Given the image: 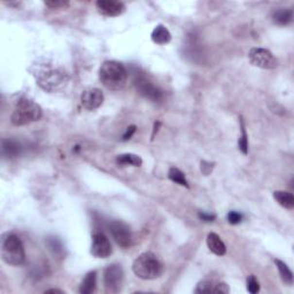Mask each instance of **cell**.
I'll return each instance as SVG.
<instances>
[{"label": "cell", "instance_id": "7c38bea8", "mask_svg": "<svg viewBox=\"0 0 294 294\" xmlns=\"http://www.w3.org/2000/svg\"><path fill=\"white\" fill-rule=\"evenodd\" d=\"M82 106L87 110H96L103 105L104 93L100 88H88L85 90L81 96Z\"/></svg>", "mask_w": 294, "mask_h": 294}, {"label": "cell", "instance_id": "5b68a950", "mask_svg": "<svg viewBox=\"0 0 294 294\" xmlns=\"http://www.w3.org/2000/svg\"><path fill=\"white\" fill-rule=\"evenodd\" d=\"M1 258L9 265H21L24 263L25 252L21 239L15 235H6L1 240Z\"/></svg>", "mask_w": 294, "mask_h": 294}, {"label": "cell", "instance_id": "9a60e30c", "mask_svg": "<svg viewBox=\"0 0 294 294\" xmlns=\"http://www.w3.org/2000/svg\"><path fill=\"white\" fill-rule=\"evenodd\" d=\"M97 287V271H90L84 277L80 285V293L81 294H91L96 291Z\"/></svg>", "mask_w": 294, "mask_h": 294}, {"label": "cell", "instance_id": "4fadbf2b", "mask_svg": "<svg viewBox=\"0 0 294 294\" xmlns=\"http://www.w3.org/2000/svg\"><path fill=\"white\" fill-rule=\"evenodd\" d=\"M207 246L211 253H214L217 257H223L226 253V246L221 239V237L215 232L208 233L207 236Z\"/></svg>", "mask_w": 294, "mask_h": 294}, {"label": "cell", "instance_id": "ac0fdd59", "mask_svg": "<svg viewBox=\"0 0 294 294\" xmlns=\"http://www.w3.org/2000/svg\"><path fill=\"white\" fill-rule=\"evenodd\" d=\"M293 12L290 8H279L274 12L273 20L278 25H287L292 22Z\"/></svg>", "mask_w": 294, "mask_h": 294}, {"label": "cell", "instance_id": "83f0119b", "mask_svg": "<svg viewBox=\"0 0 294 294\" xmlns=\"http://www.w3.org/2000/svg\"><path fill=\"white\" fill-rule=\"evenodd\" d=\"M49 245L51 249H53V251L55 252H62V245L61 242H59L56 238H51L49 239Z\"/></svg>", "mask_w": 294, "mask_h": 294}, {"label": "cell", "instance_id": "d4e9b609", "mask_svg": "<svg viewBox=\"0 0 294 294\" xmlns=\"http://www.w3.org/2000/svg\"><path fill=\"white\" fill-rule=\"evenodd\" d=\"M227 221H229L230 224L236 225V224H239L242 221V215L238 213V211L232 210L227 214Z\"/></svg>", "mask_w": 294, "mask_h": 294}, {"label": "cell", "instance_id": "3957f363", "mask_svg": "<svg viewBox=\"0 0 294 294\" xmlns=\"http://www.w3.org/2000/svg\"><path fill=\"white\" fill-rule=\"evenodd\" d=\"M35 76H36L37 84L47 92H55L60 90L67 84L69 80L65 70L46 65L42 66L38 70L35 71Z\"/></svg>", "mask_w": 294, "mask_h": 294}, {"label": "cell", "instance_id": "4316f807", "mask_svg": "<svg viewBox=\"0 0 294 294\" xmlns=\"http://www.w3.org/2000/svg\"><path fill=\"white\" fill-rule=\"evenodd\" d=\"M45 5L47 6V7H50V8H53V9H56V8H66V7H68L69 6V2L68 1H54V0H53V1H45Z\"/></svg>", "mask_w": 294, "mask_h": 294}, {"label": "cell", "instance_id": "44dd1931", "mask_svg": "<svg viewBox=\"0 0 294 294\" xmlns=\"http://www.w3.org/2000/svg\"><path fill=\"white\" fill-rule=\"evenodd\" d=\"M168 177L169 179L173 183H176V184L181 185V186H185V188H190L188 179H186L185 173L181 172L178 168H175V167H172V168L169 169L168 173Z\"/></svg>", "mask_w": 294, "mask_h": 294}, {"label": "cell", "instance_id": "5bb4252c", "mask_svg": "<svg viewBox=\"0 0 294 294\" xmlns=\"http://www.w3.org/2000/svg\"><path fill=\"white\" fill-rule=\"evenodd\" d=\"M151 38L152 42L157 44V45H166L172 40V34L163 24H159L152 31Z\"/></svg>", "mask_w": 294, "mask_h": 294}, {"label": "cell", "instance_id": "ba28073f", "mask_svg": "<svg viewBox=\"0 0 294 294\" xmlns=\"http://www.w3.org/2000/svg\"><path fill=\"white\" fill-rule=\"evenodd\" d=\"M108 231L120 247H130L132 244V231L128 224L122 221H112L108 224Z\"/></svg>", "mask_w": 294, "mask_h": 294}, {"label": "cell", "instance_id": "8992f818", "mask_svg": "<svg viewBox=\"0 0 294 294\" xmlns=\"http://www.w3.org/2000/svg\"><path fill=\"white\" fill-rule=\"evenodd\" d=\"M248 59L253 66L267 70H273L278 67V60L269 50L262 47H253L248 52Z\"/></svg>", "mask_w": 294, "mask_h": 294}, {"label": "cell", "instance_id": "603a6c76", "mask_svg": "<svg viewBox=\"0 0 294 294\" xmlns=\"http://www.w3.org/2000/svg\"><path fill=\"white\" fill-rule=\"evenodd\" d=\"M213 291H214L213 283L209 282V280H201V282L197 285V289H195L194 292L195 293H213Z\"/></svg>", "mask_w": 294, "mask_h": 294}, {"label": "cell", "instance_id": "d6a6232c", "mask_svg": "<svg viewBox=\"0 0 294 294\" xmlns=\"http://www.w3.org/2000/svg\"><path fill=\"white\" fill-rule=\"evenodd\" d=\"M45 293H65L63 291L61 290H58V289H50V290H46Z\"/></svg>", "mask_w": 294, "mask_h": 294}, {"label": "cell", "instance_id": "f546056e", "mask_svg": "<svg viewBox=\"0 0 294 294\" xmlns=\"http://www.w3.org/2000/svg\"><path fill=\"white\" fill-rule=\"evenodd\" d=\"M136 130H137V126H136V125H130V126H129V128L126 129V131L124 132V135H123L122 140L126 141V140H129V139H131L132 136L135 135Z\"/></svg>", "mask_w": 294, "mask_h": 294}, {"label": "cell", "instance_id": "7402d4cb", "mask_svg": "<svg viewBox=\"0 0 294 294\" xmlns=\"http://www.w3.org/2000/svg\"><path fill=\"white\" fill-rule=\"evenodd\" d=\"M240 126H242V136L239 137L238 140V147L242 151V154L248 153V136L245 129V122L242 118H240Z\"/></svg>", "mask_w": 294, "mask_h": 294}, {"label": "cell", "instance_id": "ffe728a7", "mask_svg": "<svg viewBox=\"0 0 294 294\" xmlns=\"http://www.w3.org/2000/svg\"><path fill=\"white\" fill-rule=\"evenodd\" d=\"M275 263H276V265H277V269H278V271H279L280 278H282L283 282L285 283L286 285H292L293 274L289 268V265H287L285 262H283L280 260H275Z\"/></svg>", "mask_w": 294, "mask_h": 294}, {"label": "cell", "instance_id": "9c48e42d", "mask_svg": "<svg viewBox=\"0 0 294 294\" xmlns=\"http://www.w3.org/2000/svg\"><path fill=\"white\" fill-rule=\"evenodd\" d=\"M113 248L109 239L104 233L98 232L92 236L91 254L98 259H107L112 255Z\"/></svg>", "mask_w": 294, "mask_h": 294}, {"label": "cell", "instance_id": "30bf717a", "mask_svg": "<svg viewBox=\"0 0 294 294\" xmlns=\"http://www.w3.org/2000/svg\"><path fill=\"white\" fill-rule=\"evenodd\" d=\"M136 86L141 96H144L147 99L152 101H160L163 98V92L160 90L156 85H154L150 80L146 77H138L136 80Z\"/></svg>", "mask_w": 294, "mask_h": 294}, {"label": "cell", "instance_id": "7a4b0ae2", "mask_svg": "<svg viewBox=\"0 0 294 294\" xmlns=\"http://www.w3.org/2000/svg\"><path fill=\"white\" fill-rule=\"evenodd\" d=\"M132 271L138 278L152 280L159 278L163 274V264L156 254L145 252L134 261Z\"/></svg>", "mask_w": 294, "mask_h": 294}, {"label": "cell", "instance_id": "52a82bcc", "mask_svg": "<svg viewBox=\"0 0 294 294\" xmlns=\"http://www.w3.org/2000/svg\"><path fill=\"white\" fill-rule=\"evenodd\" d=\"M124 271L118 263L109 264L104 273V284L107 293H119L122 290Z\"/></svg>", "mask_w": 294, "mask_h": 294}, {"label": "cell", "instance_id": "4dcf8cb0", "mask_svg": "<svg viewBox=\"0 0 294 294\" xmlns=\"http://www.w3.org/2000/svg\"><path fill=\"white\" fill-rule=\"evenodd\" d=\"M199 219H200L201 221H204V222H213V221L216 219V215L200 211V213H199Z\"/></svg>", "mask_w": 294, "mask_h": 294}, {"label": "cell", "instance_id": "1f68e13d", "mask_svg": "<svg viewBox=\"0 0 294 294\" xmlns=\"http://www.w3.org/2000/svg\"><path fill=\"white\" fill-rule=\"evenodd\" d=\"M160 125H161L160 122H156V124H154V130H153V135H152V139H154V136H156V132H157V130H159Z\"/></svg>", "mask_w": 294, "mask_h": 294}, {"label": "cell", "instance_id": "cb8c5ba5", "mask_svg": "<svg viewBox=\"0 0 294 294\" xmlns=\"http://www.w3.org/2000/svg\"><path fill=\"white\" fill-rule=\"evenodd\" d=\"M247 291L252 294H257L260 291V283L254 275H251L247 278Z\"/></svg>", "mask_w": 294, "mask_h": 294}, {"label": "cell", "instance_id": "d6986e66", "mask_svg": "<svg viewBox=\"0 0 294 294\" xmlns=\"http://www.w3.org/2000/svg\"><path fill=\"white\" fill-rule=\"evenodd\" d=\"M274 198L278 202V205L286 208V209H293L294 208V197L290 192L276 191L274 192Z\"/></svg>", "mask_w": 294, "mask_h": 294}, {"label": "cell", "instance_id": "8fae6325", "mask_svg": "<svg viewBox=\"0 0 294 294\" xmlns=\"http://www.w3.org/2000/svg\"><path fill=\"white\" fill-rule=\"evenodd\" d=\"M96 6L98 12L107 17H120L126 9L125 5L122 1H116V0H99L97 1Z\"/></svg>", "mask_w": 294, "mask_h": 294}, {"label": "cell", "instance_id": "277c9868", "mask_svg": "<svg viewBox=\"0 0 294 294\" xmlns=\"http://www.w3.org/2000/svg\"><path fill=\"white\" fill-rule=\"evenodd\" d=\"M42 108L38 104L35 103L28 97L18 98L15 105L14 112L12 113L11 122L17 126L30 124L42 118Z\"/></svg>", "mask_w": 294, "mask_h": 294}, {"label": "cell", "instance_id": "484cf974", "mask_svg": "<svg viewBox=\"0 0 294 294\" xmlns=\"http://www.w3.org/2000/svg\"><path fill=\"white\" fill-rule=\"evenodd\" d=\"M214 167H215V163L207 162V161H201V163H200V170L205 176L209 175V173L213 172Z\"/></svg>", "mask_w": 294, "mask_h": 294}, {"label": "cell", "instance_id": "2e32d148", "mask_svg": "<svg viewBox=\"0 0 294 294\" xmlns=\"http://www.w3.org/2000/svg\"><path fill=\"white\" fill-rule=\"evenodd\" d=\"M21 146L17 141L13 139H2L1 141V152L2 156L6 157H14L20 154Z\"/></svg>", "mask_w": 294, "mask_h": 294}, {"label": "cell", "instance_id": "e0dca14e", "mask_svg": "<svg viewBox=\"0 0 294 294\" xmlns=\"http://www.w3.org/2000/svg\"><path fill=\"white\" fill-rule=\"evenodd\" d=\"M116 163L119 166H132V167H140L143 164V159L137 154L132 153H125L121 154V156H116Z\"/></svg>", "mask_w": 294, "mask_h": 294}, {"label": "cell", "instance_id": "6da1fadb", "mask_svg": "<svg viewBox=\"0 0 294 294\" xmlns=\"http://www.w3.org/2000/svg\"><path fill=\"white\" fill-rule=\"evenodd\" d=\"M99 80L110 91H120L128 81L126 68L119 61H105L99 69Z\"/></svg>", "mask_w": 294, "mask_h": 294}, {"label": "cell", "instance_id": "f1b7e54d", "mask_svg": "<svg viewBox=\"0 0 294 294\" xmlns=\"http://www.w3.org/2000/svg\"><path fill=\"white\" fill-rule=\"evenodd\" d=\"M214 293H229L230 289L225 283H219L217 285H214Z\"/></svg>", "mask_w": 294, "mask_h": 294}]
</instances>
